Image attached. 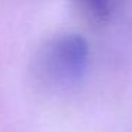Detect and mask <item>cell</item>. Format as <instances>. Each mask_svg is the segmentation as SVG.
Returning a JSON list of instances; mask_svg holds the SVG:
<instances>
[{
    "mask_svg": "<svg viewBox=\"0 0 132 132\" xmlns=\"http://www.w3.org/2000/svg\"><path fill=\"white\" fill-rule=\"evenodd\" d=\"M87 43L78 36H65L50 44L44 54L47 77L61 85L77 82L87 67Z\"/></svg>",
    "mask_w": 132,
    "mask_h": 132,
    "instance_id": "obj_1",
    "label": "cell"
}]
</instances>
